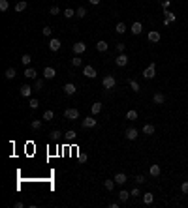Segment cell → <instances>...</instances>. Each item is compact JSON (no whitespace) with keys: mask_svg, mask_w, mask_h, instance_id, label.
<instances>
[{"mask_svg":"<svg viewBox=\"0 0 188 208\" xmlns=\"http://www.w3.org/2000/svg\"><path fill=\"white\" fill-rule=\"evenodd\" d=\"M30 126H32V129H34V131H38V129H41V120H32V124H30Z\"/></svg>","mask_w":188,"mask_h":208,"instance_id":"8d00e7d4","label":"cell"},{"mask_svg":"<svg viewBox=\"0 0 188 208\" xmlns=\"http://www.w3.org/2000/svg\"><path fill=\"white\" fill-rule=\"evenodd\" d=\"M8 8H9V2L8 0H0V11L4 13V11H8Z\"/></svg>","mask_w":188,"mask_h":208,"instance_id":"74e56055","label":"cell"},{"mask_svg":"<svg viewBox=\"0 0 188 208\" xmlns=\"http://www.w3.org/2000/svg\"><path fill=\"white\" fill-rule=\"evenodd\" d=\"M130 193H132V197H139V195H141V191H139V188H134V190H132Z\"/></svg>","mask_w":188,"mask_h":208,"instance_id":"bcb514c9","label":"cell"},{"mask_svg":"<svg viewBox=\"0 0 188 208\" xmlns=\"http://www.w3.org/2000/svg\"><path fill=\"white\" fill-rule=\"evenodd\" d=\"M124 49H126L124 43H117V51H119V53H124Z\"/></svg>","mask_w":188,"mask_h":208,"instance_id":"7dc6e473","label":"cell"},{"mask_svg":"<svg viewBox=\"0 0 188 208\" xmlns=\"http://www.w3.org/2000/svg\"><path fill=\"white\" fill-rule=\"evenodd\" d=\"M32 86H28V84H23L21 88H19V94L23 96V98H30V94H32Z\"/></svg>","mask_w":188,"mask_h":208,"instance_id":"4fadbf2b","label":"cell"},{"mask_svg":"<svg viewBox=\"0 0 188 208\" xmlns=\"http://www.w3.org/2000/svg\"><path fill=\"white\" fill-rule=\"evenodd\" d=\"M49 13H51V15H58V13H60V9H58V6H51V9H49Z\"/></svg>","mask_w":188,"mask_h":208,"instance_id":"b9f144b4","label":"cell"},{"mask_svg":"<svg viewBox=\"0 0 188 208\" xmlns=\"http://www.w3.org/2000/svg\"><path fill=\"white\" fill-rule=\"evenodd\" d=\"M124 135H126V139H128V141H136V139L139 137V131H137L136 128H128Z\"/></svg>","mask_w":188,"mask_h":208,"instance_id":"9c48e42d","label":"cell"},{"mask_svg":"<svg viewBox=\"0 0 188 208\" xmlns=\"http://www.w3.org/2000/svg\"><path fill=\"white\" fill-rule=\"evenodd\" d=\"M85 15H87V9H85V8H83V6H81V8H77V9H75V17H85Z\"/></svg>","mask_w":188,"mask_h":208,"instance_id":"e575fe53","label":"cell"},{"mask_svg":"<svg viewBox=\"0 0 188 208\" xmlns=\"http://www.w3.org/2000/svg\"><path fill=\"white\" fill-rule=\"evenodd\" d=\"M143 77H145V79H154V77H156V62H151V64L143 69Z\"/></svg>","mask_w":188,"mask_h":208,"instance_id":"6da1fadb","label":"cell"},{"mask_svg":"<svg viewBox=\"0 0 188 208\" xmlns=\"http://www.w3.org/2000/svg\"><path fill=\"white\" fill-rule=\"evenodd\" d=\"M115 84H117V79H115L113 75H105V77L102 79V86H104L105 90H111V88H115Z\"/></svg>","mask_w":188,"mask_h":208,"instance_id":"7a4b0ae2","label":"cell"},{"mask_svg":"<svg viewBox=\"0 0 188 208\" xmlns=\"http://www.w3.org/2000/svg\"><path fill=\"white\" fill-rule=\"evenodd\" d=\"M181 191H183L185 195H188V182H183V184H181Z\"/></svg>","mask_w":188,"mask_h":208,"instance_id":"7bdbcfd3","label":"cell"},{"mask_svg":"<svg viewBox=\"0 0 188 208\" xmlns=\"http://www.w3.org/2000/svg\"><path fill=\"white\" fill-rule=\"evenodd\" d=\"M64 135H66V137H68V139H72V141H73V139H75V137H77V133H75V131H73V129H70V131H66V133H64Z\"/></svg>","mask_w":188,"mask_h":208,"instance_id":"60d3db41","label":"cell"},{"mask_svg":"<svg viewBox=\"0 0 188 208\" xmlns=\"http://www.w3.org/2000/svg\"><path fill=\"white\" fill-rule=\"evenodd\" d=\"M62 90H64V94H66V96H73V94L77 92V88H75V84H73V83H66Z\"/></svg>","mask_w":188,"mask_h":208,"instance_id":"30bf717a","label":"cell"},{"mask_svg":"<svg viewBox=\"0 0 188 208\" xmlns=\"http://www.w3.org/2000/svg\"><path fill=\"white\" fill-rule=\"evenodd\" d=\"M160 173H162V167H160V165H151V167H149V175H151V176L156 178V176H160Z\"/></svg>","mask_w":188,"mask_h":208,"instance_id":"2e32d148","label":"cell"},{"mask_svg":"<svg viewBox=\"0 0 188 208\" xmlns=\"http://www.w3.org/2000/svg\"><path fill=\"white\" fill-rule=\"evenodd\" d=\"M43 88V79H36L34 83V90H41Z\"/></svg>","mask_w":188,"mask_h":208,"instance_id":"f35d334b","label":"cell"},{"mask_svg":"<svg viewBox=\"0 0 188 208\" xmlns=\"http://www.w3.org/2000/svg\"><path fill=\"white\" fill-rule=\"evenodd\" d=\"M141 32H143V24H141L139 21H136V23L132 24V34H134V36H139Z\"/></svg>","mask_w":188,"mask_h":208,"instance_id":"9a60e30c","label":"cell"},{"mask_svg":"<svg viewBox=\"0 0 188 208\" xmlns=\"http://www.w3.org/2000/svg\"><path fill=\"white\" fill-rule=\"evenodd\" d=\"M90 111H92V114H100V113H102V103H100V101H96V103H92V107H90Z\"/></svg>","mask_w":188,"mask_h":208,"instance_id":"4316f807","label":"cell"},{"mask_svg":"<svg viewBox=\"0 0 188 208\" xmlns=\"http://www.w3.org/2000/svg\"><path fill=\"white\" fill-rule=\"evenodd\" d=\"M53 116H55V113H53V111H45V113H43V120H45V122L53 120Z\"/></svg>","mask_w":188,"mask_h":208,"instance_id":"d590c367","label":"cell"},{"mask_svg":"<svg viewBox=\"0 0 188 208\" xmlns=\"http://www.w3.org/2000/svg\"><path fill=\"white\" fill-rule=\"evenodd\" d=\"M169 4H171L169 0H164V2H162V8H164V9H168V8H169Z\"/></svg>","mask_w":188,"mask_h":208,"instance_id":"c3c4849f","label":"cell"},{"mask_svg":"<svg viewBox=\"0 0 188 208\" xmlns=\"http://www.w3.org/2000/svg\"><path fill=\"white\" fill-rule=\"evenodd\" d=\"M126 118H128V120H136V118H137V111H134V109H130V111L126 113Z\"/></svg>","mask_w":188,"mask_h":208,"instance_id":"836d02e7","label":"cell"},{"mask_svg":"<svg viewBox=\"0 0 188 208\" xmlns=\"http://www.w3.org/2000/svg\"><path fill=\"white\" fill-rule=\"evenodd\" d=\"M23 206H24V205H23L21 201H17V203H15V208H23Z\"/></svg>","mask_w":188,"mask_h":208,"instance_id":"f907efd6","label":"cell"},{"mask_svg":"<svg viewBox=\"0 0 188 208\" xmlns=\"http://www.w3.org/2000/svg\"><path fill=\"white\" fill-rule=\"evenodd\" d=\"M115 184H117V182H115V178H113V180H104V188H105L107 191H113Z\"/></svg>","mask_w":188,"mask_h":208,"instance_id":"83f0119b","label":"cell"},{"mask_svg":"<svg viewBox=\"0 0 188 208\" xmlns=\"http://www.w3.org/2000/svg\"><path fill=\"white\" fill-rule=\"evenodd\" d=\"M136 182H137V184H143V182H147V180H145L143 175H137V176H136Z\"/></svg>","mask_w":188,"mask_h":208,"instance_id":"f6af8a7d","label":"cell"},{"mask_svg":"<svg viewBox=\"0 0 188 208\" xmlns=\"http://www.w3.org/2000/svg\"><path fill=\"white\" fill-rule=\"evenodd\" d=\"M162 15H164V17H166V19H168L169 23H173V21H177V15H175V13H171L169 9H164V11H162Z\"/></svg>","mask_w":188,"mask_h":208,"instance_id":"44dd1931","label":"cell"},{"mask_svg":"<svg viewBox=\"0 0 188 208\" xmlns=\"http://www.w3.org/2000/svg\"><path fill=\"white\" fill-rule=\"evenodd\" d=\"M72 66H73V68H79V66H83V58H81L79 54H75V56L72 58Z\"/></svg>","mask_w":188,"mask_h":208,"instance_id":"484cf974","label":"cell"},{"mask_svg":"<svg viewBox=\"0 0 188 208\" xmlns=\"http://www.w3.org/2000/svg\"><path fill=\"white\" fill-rule=\"evenodd\" d=\"M64 17H66V19H72V17H75V9H72V8L64 9Z\"/></svg>","mask_w":188,"mask_h":208,"instance_id":"1f68e13d","label":"cell"},{"mask_svg":"<svg viewBox=\"0 0 188 208\" xmlns=\"http://www.w3.org/2000/svg\"><path fill=\"white\" fill-rule=\"evenodd\" d=\"M30 62H32V56H30V54H23V56H21V64H23L24 68H26Z\"/></svg>","mask_w":188,"mask_h":208,"instance_id":"f1b7e54d","label":"cell"},{"mask_svg":"<svg viewBox=\"0 0 188 208\" xmlns=\"http://www.w3.org/2000/svg\"><path fill=\"white\" fill-rule=\"evenodd\" d=\"M60 39H56V38H53V39H49V51H53V53H56L58 49H60Z\"/></svg>","mask_w":188,"mask_h":208,"instance_id":"8fae6325","label":"cell"},{"mask_svg":"<svg viewBox=\"0 0 188 208\" xmlns=\"http://www.w3.org/2000/svg\"><path fill=\"white\" fill-rule=\"evenodd\" d=\"M130 195H132V193H130V191H126V190H121V191H119V199H121L122 203H126V201L130 199Z\"/></svg>","mask_w":188,"mask_h":208,"instance_id":"d4e9b609","label":"cell"},{"mask_svg":"<svg viewBox=\"0 0 188 208\" xmlns=\"http://www.w3.org/2000/svg\"><path fill=\"white\" fill-rule=\"evenodd\" d=\"M143 203H145V205H153V203H154V195H153L151 191L143 193Z\"/></svg>","mask_w":188,"mask_h":208,"instance_id":"603a6c76","label":"cell"},{"mask_svg":"<svg viewBox=\"0 0 188 208\" xmlns=\"http://www.w3.org/2000/svg\"><path fill=\"white\" fill-rule=\"evenodd\" d=\"M160 38H162V36H160V32H158V30H151V32L147 34V39H149L151 43H158V41H160Z\"/></svg>","mask_w":188,"mask_h":208,"instance_id":"8992f818","label":"cell"},{"mask_svg":"<svg viewBox=\"0 0 188 208\" xmlns=\"http://www.w3.org/2000/svg\"><path fill=\"white\" fill-rule=\"evenodd\" d=\"M115 30H117V34H124V32H126V24H124V23H117Z\"/></svg>","mask_w":188,"mask_h":208,"instance_id":"f546056e","label":"cell"},{"mask_svg":"<svg viewBox=\"0 0 188 208\" xmlns=\"http://www.w3.org/2000/svg\"><path fill=\"white\" fill-rule=\"evenodd\" d=\"M15 75H17L15 68H8V69H6V73H4V77H6L8 81H13V79H15Z\"/></svg>","mask_w":188,"mask_h":208,"instance_id":"ac0fdd59","label":"cell"},{"mask_svg":"<svg viewBox=\"0 0 188 208\" xmlns=\"http://www.w3.org/2000/svg\"><path fill=\"white\" fill-rule=\"evenodd\" d=\"M83 75L89 77V79H94V77H96V69H94L92 66L87 64V66H83Z\"/></svg>","mask_w":188,"mask_h":208,"instance_id":"52a82bcc","label":"cell"},{"mask_svg":"<svg viewBox=\"0 0 188 208\" xmlns=\"http://www.w3.org/2000/svg\"><path fill=\"white\" fill-rule=\"evenodd\" d=\"M186 92H188V90H186Z\"/></svg>","mask_w":188,"mask_h":208,"instance_id":"816d5d0a","label":"cell"},{"mask_svg":"<svg viewBox=\"0 0 188 208\" xmlns=\"http://www.w3.org/2000/svg\"><path fill=\"white\" fill-rule=\"evenodd\" d=\"M115 64H117L119 68H124V66L128 64V56H126L124 53H119V54H117V58H115Z\"/></svg>","mask_w":188,"mask_h":208,"instance_id":"5b68a950","label":"cell"},{"mask_svg":"<svg viewBox=\"0 0 188 208\" xmlns=\"http://www.w3.org/2000/svg\"><path fill=\"white\" fill-rule=\"evenodd\" d=\"M89 2H90V4H92V6H98V4H100V2H102V0H89Z\"/></svg>","mask_w":188,"mask_h":208,"instance_id":"681fc988","label":"cell"},{"mask_svg":"<svg viewBox=\"0 0 188 208\" xmlns=\"http://www.w3.org/2000/svg\"><path fill=\"white\" fill-rule=\"evenodd\" d=\"M55 75H56V69H55V68L47 66V68L43 69V79H55Z\"/></svg>","mask_w":188,"mask_h":208,"instance_id":"7c38bea8","label":"cell"},{"mask_svg":"<svg viewBox=\"0 0 188 208\" xmlns=\"http://www.w3.org/2000/svg\"><path fill=\"white\" fill-rule=\"evenodd\" d=\"M153 101H154V105H162V103L166 101V96H164L162 92H154V96H153Z\"/></svg>","mask_w":188,"mask_h":208,"instance_id":"5bb4252c","label":"cell"},{"mask_svg":"<svg viewBox=\"0 0 188 208\" xmlns=\"http://www.w3.org/2000/svg\"><path fill=\"white\" fill-rule=\"evenodd\" d=\"M96 124H98V120H96L94 116H87V118H85V120L81 122V126H83L85 129H87V128H94Z\"/></svg>","mask_w":188,"mask_h":208,"instance_id":"ba28073f","label":"cell"},{"mask_svg":"<svg viewBox=\"0 0 188 208\" xmlns=\"http://www.w3.org/2000/svg\"><path fill=\"white\" fill-rule=\"evenodd\" d=\"M64 118L66 120H77L79 118V111L77 109H66L64 111Z\"/></svg>","mask_w":188,"mask_h":208,"instance_id":"3957f363","label":"cell"},{"mask_svg":"<svg viewBox=\"0 0 188 208\" xmlns=\"http://www.w3.org/2000/svg\"><path fill=\"white\" fill-rule=\"evenodd\" d=\"M28 107H30V109H38V107H40V101H38L36 98H30V101H28Z\"/></svg>","mask_w":188,"mask_h":208,"instance_id":"d6a6232c","label":"cell"},{"mask_svg":"<svg viewBox=\"0 0 188 208\" xmlns=\"http://www.w3.org/2000/svg\"><path fill=\"white\" fill-rule=\"evenodd\" d=\"M26 8H28V4H26V0H19V2L15 4V11H19V13H21V11H24Z\"/></svg>","mask_w":188,"mask_h":208,"instance_id":"ffe728a7","label":"cell"},{"mask_svg":"<svg viewBox=\"0 0 188 208\" xmlns=\"http://www.w3.org/2000/svg\"><path fill=\"white\" fill-rule=\"evenodd\" d=\"M154 131H156V128H154L153 124H145V126H143V133H145V135H154Z\"/></svg>","mask_w":188,"mask_h":208,"instance_id":"7402d4cb","label":"cell"},{"mask_svg":"<svg viewBox=\"0 0 188 208\" xmlns=\"http://www.w3.org/2000/svg\"><path fill=\"white\" fill-rule=\"evenodd\" d=\"M126 180H128V176H126L124 173H117V175H115V182H117L119 186H122V184H126Z\"/></svg>","mask_w":188,"mask_h":208,"instance_id":"e0dca14e","label":"cell"},{"mask_svg":"<svg viewBox=\"0 0 188 208\" xmlns=\"http://www.w3.org/2000/svg\"><path fill=\"white\" fill-rule=\"evenodd\" d=\"M60 135H62V133H60L58 129H55V131H51V139H58Z\"/></svg>","mask_w":188,"mask_h":208,"instance_id":"ee69618b","label":"cell"},{"mask_svg":"<svg viewBox=\"0 0 188 208\" xmlns=\"http://www.w3.org/2000/svg\"><path fill=\"white\" fill-rule=\"evenodd\" d=\"M130 88H132L134 92H139V90H141L139 83H137V81H134V79H130Z\"/></svg>","mask_w":188,"mask_h":208,"instance_id":"4dcf8cb0","label":"cell"},{"mask_svg":"<svg viewBox=\"0 0 188 208\" xmlns=\"http://www.w3.org/2000/svg\"><path fill=\"white\" fill-rule=\"evenodd\" d=\"M41 34H43V36H51V34H53V28H51V26H43V28H41Z\"/></svg>","mask_w":188,"mask_h":208,"instance_id":"ab89813d","label":"cell"},{"mask_svg":"<svg viewBox=\"0 0 188 208\" xmlns=\"http://www.w3.org/2000/svg\"><path fill=\"white\" fill-rule=\"evenodd\" d=\"M107 49H109V45H107L105 41H98V43H96V51H98V53H105Z\"/></svg>","mask_w":188,"mask_h":208,"instance_id":"cb8c5ba5","label":"cell"},{"mask_svg":"<svg viewBox=\"0 0 188 208\" xmlns=\"http://www.w3.org/2000/svg\"><path fill=\"white\" fill-rule=\"evenodd\" d=\"M72 51H73L75 54H83V53L87 51V45H85L83 41H77V43H73V45H72Z\"/></svg>","mask_w":188,"mask_h":208,"instance_id":"277c9868","label":"cell"},{"mask_svg":"<svg viewBox=\"0 0 188 208\" xmlns=\"http://www.w3.org/2000/svg\"><path fill=\"white\" fill-rule=\"evenodd\" d=\"M24 77H26V79H36L38 73H36L34 68H24Z\"/></svg>","mask_w":188,"mask_h":208,"instance_id":"d6986e66","label":"cell"}]
</instances>
